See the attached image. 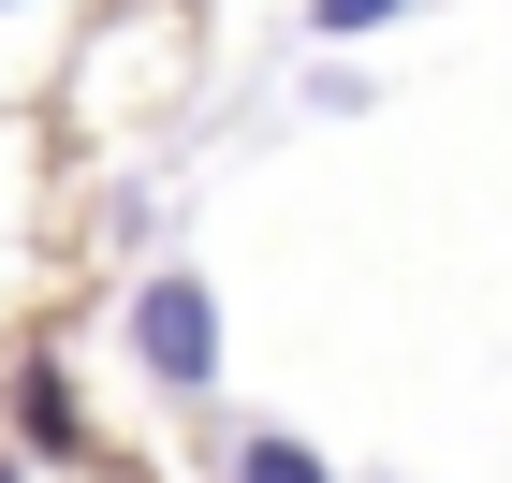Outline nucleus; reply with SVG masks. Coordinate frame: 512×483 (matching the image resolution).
Masks as SVG:
<instances>
[{
  "mask_svg": "<svg viewBox=\"0 0 512 483\" xmlns=\"http://www.w3.org/2000/svg\"><path fill=\"white\" fill-rule=\"evenodd\" d=\"M220 483H337L293 425H235V454H220Z\"/></svg>",
  "mask_w": 512,
  "mask_h": 483,
  "instance_id": "7ed1b4c3",
  "label": "nucleus"
},
{
  "mask_svg": "<svg viewBox=\"0 0 512 483\" xmlns=\"http://www.w3.org/2000/svg\"><path fill=\"white\" fill-rule=\"evenodd\" d=\"M118 337H132V366H147V381H161L176 410H205V396H220V293H205L191 264H161V279H132Z\"/></svg>",
  "mask_w": 512,
  "mask_h": 483,
  "instance_id": "f257e3e1",
  "label": "nucleus"
},
{
  "mask_svg": "<svg viewBox=\"0 0 512 483\" xmlns=\"http://www.w3.org/2000/svg\"><path fill=\"white\" fill-rule=\"evenodd\" d=\"M0 483H30V469H15V454H0Z\"/></svg>",
  "mask_w": 512,
  "mask_h": 483,
  "instance_id": "39448f33",
  "label": "nucleus"
},
{
  "mask_svg": "<svg viewBox=\"0 0 512 483\" xmlns=\"http://www.w3.org/2000/svg\"><path fill=\"white\" fill-rule=\"evenodd\" d=\"M0 425H15V454H59V469H74L88 454V410H74V381H59V366H15V381H0Z\"/></svg>",
  "mask_w": 512,
  "mask_h": 483,
  "instance_id": "f03ea898",
  "label": "nucleus"
},
{
  "mask_svg": "<svg viewBox=\"0 0 512 483\" xmlns=\"http://www.w3.org/2000/svg\"><path fill=\"white\" fill-rule=\"evenodd\" d=\"M410 0H308V44H366V30H395Z\"/></svg>",
  "mask_w": 512,
  "mask_h": 483,
  "instance_id": "20e7f679",
  "label": "nucleus"
}]
</instances>
